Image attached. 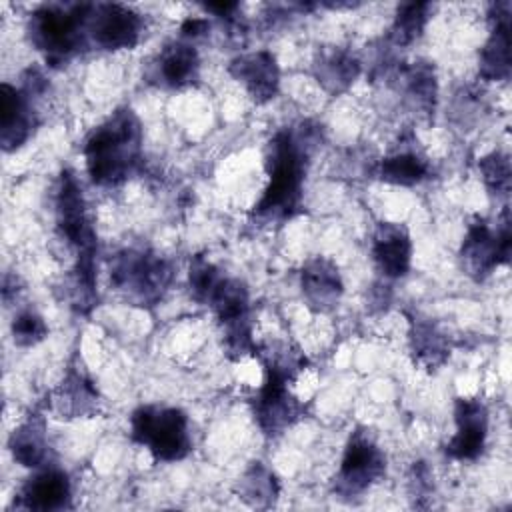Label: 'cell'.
<instances>
[{"mask_svg": "<svg viewBox=\"0 0 512 512\" xmlns=\"http://www.w3.org/2000/svg\"><path fill=\"white\" fill-rule=\"evenodd\" d=\"M300 288L308 308L318 314L334 310L344 292L338 266L324 256H316L302 266Z\"/></svg>", "mask_w": 512, "mask_h": 512, "instance_id": "e0dca14e", "label": "cell"}, {"mask_svg": "<svg viewBox=\"0 0 512 512\" xmlns=\"http://www.w3.org/2000/svg\"><path fill=\"white\" fill-rule=\"evenodd\" d=\"M82 154L94 184L104 188L124 184L142 162V124L136 112L128 106L114 110L90 132Z\"/></svg>", "mask_w": 512, "mask_h": 512, "instance_id": "7a4b0ae2", "label": "cell"}, {"mask_svg": "<svg viewBox=\"0 0 512 512\" xmlns=\"http://www.w3.org/2000/svg\"><path fill=\"white\" fill-rule=\"evenodd\" d=\"M456 434L446 444V454L460 462L476 460L486 446L488 410L478 398H458L454 404Z\"/></svg>", "mask_w": 512, "mask_h": 512, "instance_id": "7c38bea8", "label": "cell"}, {"mask_svg": "<svg viewBox=\"0 0 512 512\" xmlns=\"http://www.w3.org/2000/svg\"><path fill=\"white\" fill-rule=\"evenodd\" d=\"M200 58L192 44L174 40L168 42L150 66V80L162 88L182 90L198 80Z\"/></svg>", "mask_w": 512, "mask_h": 512, "instance_id": "d6986e66", "label": "cell"}, {"mask_svg": "<svg viewBox=\"0 0 512 512\" xmlns=\"http://www.w3.org/2000/svg\"><path fill=\"white\" fill-rule=\"evenodd\" d=\"M312 70H314L318 84L328 94L338 96V94L346 92L358 78L360 62L352 52L332 46V48L318 50Z\"/></svg>", "mask_w": 512, "mask_h": 512, "instance_id": "7402d4cb", "label": "cell"}, {"mask_svg": "<svg viewBox=\"0 0 512 512\" xmlns=\"http://www.w3.org/2000/svg\"><path fill=\"white\" fill-rule=\"evenodd\" d=\"M8 450L20 466H26V468L48 466L50 446L46 436V418L40 412H32L10 434Z\"/></svg>", "mask_w": 512, "mask_h": 512, "instance_id": "44dd1931", "label": "cell"}, {"mask_svg": "<svg viewBox=\"0 0 512 512\" xmlns=\"http://www.w3.org/2000/svg\"><path fill=\"white\" fill-rule=\"evenodd\" d=\"M264 384L254 396V418L266 436H280L294 426L306 412V406L290 392L296 378L276 368H264Z\"/></svg>", "mask_w": 512, "mask_h": 512, "instance_id": "9c48e42d", "label": "cell"}, {"mask_svg": "<svg viewBox=\"0 0 512 512\" xmlns=\"http://www.w3.org/2000/svg\"><path fill=\"white\" fill-rule=\"evenodd\" d=\"M206 306L216 314V320L222 328L224 350L232 360H240L246 354H254L258 344L252 338V314H250V296L244 282L236 278H222Z\"/></svg>", "mask_w": 512, "mask_h": 512, "instance_id": "8992f818", "label": "cell"}, {"mask_svg": "<svg viewBox=\"0 0 512 512\" xmlns=\"http://www.w3.org/2000/svg\"><path fill=\"white\" fill-rule=\"evenodd\" d=\"M400 82L410 100L414 102V106H418L424 112L434 110L438 88L434 68L428 62H414L410 66L400 68Z\"/></svg>", "mask_w": 512, "mask_h": 512, "instance_id": "484cf974", "label": "cell"}, {"mask_svg": "<svg viewBox=\"0 0 512 512\" xmlns=\"http://www.w3.org/2000/svg\"><path fill=\"white\" fill-rule=\"evenodd\" d=\"M38 124L32 94L8 82L0 88V144L4 152L20 148Z\"/></svg>", "mask_w": 512, "mask_h": 512, "instance_id": "4fadbf2b", "label": "cell"}, {"mask_svg": "<svg viewBox=\"0 0 512 512\" xmlns=\"http://www.w3.org/2000/svg\"><path fill=\"white\" fill-rule=\"evenodd\" d=\"M378 176L394 186H414L430 176V164L420 152L400 148L380 160Z\"/></svg>", "mask_w": 512, "mask_h": 512, "instance_id": "cb8c5ba5", "label": "cell"}, {"mask_svg": "<svg viewBox=\"0 0 512 512\" xmlns=\"http://www.w3.org/2000/svg\"><path fill=\"white\" fill-rule=\"evenodd\" d=\"M98 404V390L80 362H72L68 366L64 380L52 390L48 398V406L66 420L94 416L98 412Z\"/></svg>", "mask_w": 512, "mask_h": 512, "instance_id": "9a60e30c", "label": "cell"}, {"mask_svg": "<svg viewBox=\"0 0 512 512\" xmlns=\"http://www.w3.org/2000/svg\"><path fill=\"white\" fill-rule=\"evenodd\" d=\"M72 488L68 474L58 468H42L34 476H30L14 498L16 508L52 512L70 508Z\"/></svg>", "mask_w": 512, "mask_h": 512, "instance_id": "2e32d148", "label": "cell"}, {"mask_svg": "<svg viewBox=\"0 0 512 512\" xmlns=\"http://www.w3.org/2000/svg\"><path fill=\"white\" fill-rule=\"evenodd\" d=\"M48 336V326L36 310H20L12 320V338L18 346H34Z\"/></svg>", "mask_w": 512, "mask_h": 512, "instance_id": "f546056e", "label": "cell"}, {"mask_svg": "<svg viewBox=\"0 0 512 512\" xmlns=\"http://www.w3.org/2000/svg\"><path fill=\"white\" fill-rule=\"evenodd\" d=\"M144 22L138 12L116 2L90 4L86 34L100 50H130L138 44Z\"/></svg>", "mask_w": 512, "mask_h": 512, "instance_id": "30bf717a", "label": "cell"}, {"mask_svg": "<svg viewBox=\"0 0 512 512\" xmlns=\"http://www.w3.org/2000/svg\"><path fill=\"white\" fill-rule=\"evenodd\" d=\"M478 168L486 188L496 196H508L512 186V166L506 152L494 150L478 160Z\"/></svg>", "mask_w": 512, "mask_h": 512, "instance_id": "83f0119b", "label": "cell"}, {"mask_svg": "<svg viewBox=\"0 0 512 512\" xmlns=\"http://www.w3.org/2000/svg\"><path fill=\"white\" fill-rule=\"evenodd\" d=\"M172 280V264L154 250L126 248L110 262L112 286L136 306H156Z\"/></svg>", "mask_w": 512, "mask_h": 512, "instance_id": "277c9868", "label": "cell"}, {"mask_svg": "<svg viewBox=\"0 0 512 512\" xmlns=\"http://www.w3.org/2000/svg\"><path fill=\"white\" fill-rule=\"evenodd\" d=\"M510 214L508 208L496 220V228H492L484 218L474 220L460 246V262L464 272L474 280H484L498 266L508 264L510 260Z\"/></svg>", "mask_w": 512, "mask_h": 512, "instance_id": "52a82bcc", "label": "cell"}, {"mask_svg": "<svg viewBox=\"0 0 512 512\" xmlns=\"http://www.w3.org/2000/svg\"><path fill=\"white\" fill-rule=\"evenodd\" d=\"M386 474V456L370 430L356 428L344 448L340 470L334 478V492L342 498L364 494Z\"/></svg>", "mask_w": 512, "mask_h": 512, "instance_id": "ba28073f", "label": "cell"}, {"mask_svg": "<svg viewBox=\"0 0 512 512\" xmlns=\"http://www.w3.org/2000/svg\"><path fill=\"white\" fill-rule=\"evenodd\" d=\"M222 272L202 254H196L190 260V268H188V286H190V294L196 302L206 304L208 298L212 296V292L216 290V286L222 282Z\"/></svg>", "mask_w": 512, "mask_h": 512, "instance_id": "f1b7e54d", "label": "cell"}, {"mask_svg": "<svg viewBox=\"0 0 512 512\" xmlns=\"http://www.w3.org/2000/svg\"><path fill=\"white\" fill-rule=\"evenodd\" d=\"M318 140L320 130L310 122L282 128L272 136L266 158L268 186L252 210L258 220L284 222L298 214L306 170Z\"/></svg>", "mask_w": 512, "mask_h": 512, "instance_id": "6da1fadb", "label": "cell"}, {"mask_svg": "<svg viewBox=\"0 0 512 512\" xmlns=\"http://www.w3.org/2000/svg\"><path fill=\"white\" fill-rule=\"evenodd\" d=\"M90 4H42L30 14L28 36L36 50L44 54L46 62L54 66L64 64L86 46Z\"/></svg>", "mask_w": 512, "mask_h": 512, "instance_id": "3957f363", "label": "cell"}, {"mask_svg": "<svg viewBox=\"0 0 512 512\" xmlns=\"http://www.w3.org/2000/svg\"><path fill=\"white\" fill-rule=\"evenodd\" d=\"M130 438L148 448L158 462H176L190 454V422L184 410L146 404L130 416Z\"/></svg>", "mask_w": 512, "mask_h": 512, "instance_id": "5b68a950", "label": "cell"}, {"mask_svg": "<svg viewBox=\"0 0 512 512\" xmlns=\"http://www.w3.org/2000/svg\"><path fill=\"white\" fill-rule=\"evenodd\" d=\"M432 4L430 2H404L398 6L394 24L390 28V42L394 46H408L426 28V22L430 18Z\"/></svg>", "mask_w": 512, "mask_h": 512, "instance_id": "4316f807", "label": "cell"}, {"mask_svg": "<svg viewBox=\"0 0 512 512\" xmlns=\"http://www.w3.org/2000/svg\"><path fill=\"white\" fill-rule=\"evenodd\" d=\"M372 258L386 278L406 276L412 262V240L406 226L380 222L372 234Z\"/></svg>", "mask_w": 512, "mask_h": 512, "instance_id": "ffe728a7", "label": "cell"}, {"mask_svg": "<svg viewBox=\"0 0 512 512\" xmlns=\"http://www.w3.org/2000/svg\"><path fill=\"white\" fill-rule=\"evenodd\" d=\"M410 352L414 360L428 370H434L446 362L450 356L448 340L446 336L438 330L434 322L428 318H410Z\"/></svg>", "mask_w": 512, "mask_h": 512, "instance_id": "603a6c76", "label": "cell"}, {"mask_svg": "<svg viewBox=\"0 0 512 512\" xmlns=\"http://www.w3.org/2000/svg\"><path fill=\"white\" fill-rule=\"evenodd\" d=\"M238 498L252 508H268L276 502L280 486L274 472L262 462H254L238 480Z\"/></svg>", "mask_w": 512, "mask_h": 512, "instance_id": "d4e9b609", "label": "cell"}, {"mask_svg": "<svg viewBox=\"0 0 512 512\" xmlns=\"http://www.w3.org/2000/svg\"><path fill=\"white\" fill-rule=\"evenodd\" d=\"M228 72L246 88L256 104H266L278 94L280 68L276 56L268 50H256L236 56L228 64Z\"/></svg>", "mask_w": 512, "mask_h": 512, "instance_id": "5bb4252c", "label": "cell"}, {"mask_svg": "<svg viewBox=\"0 0 512 512\" xmlns=\"http://www.w3.org/2000/svg\"><path fill=\"white\" fill-rule=\"evenodd\" d=\"M56 228L60 238L80 252L96 250V234L86 212L82 188L72 170H62L56 188Z\"/></svg>", "mask_w": 512, "mask_h": 512, "instance_id": "8fae6325", "label": "cell"}, {"mask_svg": "<svg viewBox=\"0 0 512 512\" xmlns=\"http://www.w3.org/2000/svg\"><path fill=\"white\" fill-rule=\"evenodd\" d=\"M180 32H182L184 38H192L194 40V38L202 36L204 32H208V20H204V18H188L182 24Z\"/></svg>", "mask_w": 512, "mask_h": 512, "instance_id": "4dcf8cb0", "label": "cell"}, {"mask_svg": "<svg viewBox=\"0 0 512 512\" xmlns=\"http://www.w3.org/2000/svg\"><path fill=\"white\" fill-rule=\"evenodd\" d=\"M490 36L480 50L478 72L484 80H508L510 76V2H496L488 12Z\"/></svg>", "mask_w": 512, "mask_h": 512, "instance_id": "ac0fdd59", "label": "cell"}]
</instances>
